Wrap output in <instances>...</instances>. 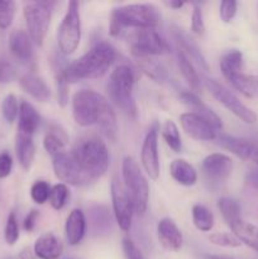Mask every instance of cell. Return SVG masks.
Returning a JSON list of instances; mask_svg holds the SVG:
<instances>
[{"label": "cell", "mask_w": 258, "mask_h": 259, "mask_svg": "<svg viewBox=\"0 0 258 259\" xmlns=\"http://www.w3.org/2000/svg\"><path fill=\"white\" fill-rule=\"evenodd\" d=\"M38 217H39V211H38V210L33 209L28 212V215L25 217V219H24V223H23V228H24L25 232L30 233L34 230L35 224H37Z\"/></svg>", "instance_id": "c3c4849f"}, {"label": "cell", "mask_w": 258, "mask_h": 259, "mask_svg": "<svg viewBox=\"0 0 258 259\" xmlns=\"http://www.w3.org/2000/svg\"><path fill=\"white\" fill-rule=\"evenodd\" d=\"M58 48L65 56L77 50L81 40V17L77 2H70L65 17L58 27Z\"/></svg>", "instance_id": "ba28073f"}, {"label": "cell", "mask_w": 258, "mask_h": 259, "mask_svg": "<svg viewBox=\"0 0 258 259\" xmlns=\"http://www.w3.org/2000/svg\"><path fill=\"white\" fill-rule=\"evenodd\" d=\"M138 66L144 75L148 76L154 82L163 83L167 80L166 68L152 57L138 58Z\"/></svg>", "instance_id": "4dcf8cb0"}, {"label": "cell", "mask_w": 258, "mask_h": 259, "mask_svg": "<svg viewBox=\"0 0 258 259\" xmlns=\"http://www.w3.org/2000/svg\"><path fill=\"white\" fill-rule=\"evenodd\" d=\"M13 169V158L8 152L0 153V180L7 179Z\"/></svg>", "instance_id": "bcb514c9"}, {"label": "cell", "mask_w": 258, "mask_h": 259, "mask_svg": "<svg viewBox=\"0 0 258 259\" xmlns=\"http://www.w3.org/2000/svg\"><path fill=\"white\" fill-rule=\"evenodd\" d=\"M2 113L8 123H14L15 119L18 118V114H19V104H18L15 95L9 94V95L5 96L2 103Z\"/></svg>", "instance_id": "f35d334b"}, {"label": "cell", "mask_w": 258, "mask_h": 259, "mask_svg": "<svg viewBox=\"0 0 258 259\" xmlns=\"http://www.w3.org/2000/svg\"><path fill=\"white\" fill-rule=\"evenodd\" d=\"M4 239L7 244L14 245L19 239V224H18V218L14 211L9 214L7 219L4 229Z\"/></svg>", "instance_id": "ab89813d"}, {"label": "cell", "mask_w": 258, "mask_h": 259, "mask_svg": "<svg viewBox=\"0 0 258 259\" xmlns=\"http://www.w3.org/2000/svg\"><path fill=\"white\" fill-rule=\"evenodd\" d=\"M225 80L245 98L253 99L258 96V76L247 75L242 71V72L230 75Z\"/></svg>", "instance_id": "4316f807"}, {"label": "cell", "mask_w": 258, "mask_h": 259, "mask_svg": "<svg viewBox=\"0 0 258 259\" xmlns=\"http://www.w3.org/2000/svg\"><path fill=\"white\" fill-rule=\"evenodd\" d=\"M136 75L133 68L125 63L116 66L106 83V93L111 103L128 118L137 119L138 108L134 99Z\"/></svg>", "instance_id": "277c9868"}, {"label": "cell", "mask_w": 258, "mask_h": 259, "mask_svg": "<svg viewBox=\"0 0 258 259\" xmlns=\"http://www.w3.org/2000/svg\"><path fill=\"white\" fill-rule=\"evenodd\" d=\"M157 237L159 244L169 252H179L184 244L181 230L171 218H163L159 220L157 224Z\"/></svg>", "instance_id": "e0dca14e"}, {"label": "cell", "mask_w": 258, "mask_h": 259, "mask_svg": "<svg viewBox=\"0 0 258 259\" xmlns=\"http://www.w3.org/2000/svg\"><path fill=\"white\" fill-rule=\"evenodd\" d=\"M129 48L137 58L161 56L169 51L168 43L156 29H137L129 37Z\"/></svg>", "instance_id": "9c48e42d"}, {"label": "cell", "mask_w": 258, "mask_h": 259, "mask_svg": "<svg viewBox=\"0 0 258 259\" xmlns=\"http://www.w3.org/2000/svg\"><path fill=\"white\" fill-rule=\"evenodd\" d=\"M171 30L172 37L176 40L180 52L184 53L186 57H189L192 61V63H196L201 70L207 72L209 71V65H207L206 60L202 56L201 51H200L199 46L195 43V40L184 29H181V28L172 27Z\"/></svg>", "instance_id": "2e32d148"}, {"label": "cell", "mask_w": 258, "mask_h": 259, "mask_svg": "<svg viewBox=\"0 0 258 259\" xmlns=\"http://www.w3.org/2000/svg\"><path fill=\"white\" fill-rule=\"evenodd\" d=\"M56 3L29 2L24 7V19L28 35L35 46H42L50 28L52 10Z\"/></svg>", "instance_id": "52a82bcc"}, {"label": "cell", "mask_w": 258, "mask_h": 259, "mask_svg": "<svg viewBox=\"0 0 258 259\" xmlns=\"http://www.w3.org/2000/svg\"><path fill=\"white\" fill-rule=\"evenodd\" d=\"M247 181L249 182L252 186L257 187L258 189V168L249 171V174H248L247 176Z\"/></svg>", "instance_id": "681fc988"}, {"label": "cell", "mask_w": 258, "mask_h": 259, "mask_svg": "<svg viewBox=\"0 0 258 259\" xmlns=\"http://www.w3.org/2000/svg\"><path fill=\"white\" fill-rule=\"evenodd\" d=\"M123 185L133 202L134 211L142 217L147 211L149 200V185L138 162L133 157H125L121 164Z\"/></svg>", "instance_id": "8992f818"}, {"label": "cell", "mask_w": 258, "mask_h": 259, "mask_svg": "<svg viewBox=\"0 0 258 259\" xmlns=\"http://www.w3.org/2000/svg\"><path fill=\"white\" fill-rule=\"evenodd\" d=\"M51 189L50 184L43 180L39 181H35L34 184L30 187V197H32L33 201L38 205H43L45 202H47L50 200L51 195Z\"/></svg>", "instance_id": "74e56055"}, {"label": "cell", "mask_w": 258, "mask_h": 259, "mask_svg": "<svg viewBox=\"0 0 258 259\" xmlns=\"http://www.w3.org/2000/svg\"><path fill=\"white\" fill-rule=\"evenodd\" d=\"M15 78V68L9 62L0 61V83H8Z\"/></svg>", "instance_id": "7dc6e473"}, {"label": "cell", "mask_w": 258, "mask_h": 259, "mask_svg": "<svg viewBox=\"0 0 258 259\" xmlns=\"http://www.w3.org/2000/svg\"><path fill=\"white\" fill-rule=\"evenodd\" d=\"M191 215L194 225L196 227V229L200 230V232L207 233L214 228V215H212V212L210 211L207 207H205L204 205H194L191 210Z\"/></svg>", "instance_id": "1f68e13d"}, {"label": "cell", "mask_w": 258, "mask_h": 259, "mask_svg": "<svg viewBox=\"0 0 258 259\" xmlns=\"http://www.w3.org/2000/svg\"><path fill=\"white\" fill-rule=\"evenodd\" d=\"M233 169V161L230 157L223 153H212L205 157L202 161V172L207 181L211 184H223L229 179Z\"/></svg>", "instance_id": "5bb4252c"}, {"label": "cell", "mask_w": 258, "mask_h": 259, "mask_svg": "<svg viewBox=\"0 0 258 259\" xmlns=\"http://www.w3.org/2000/svg\"><path fill=\"white\" fill-rule=\"evenodd\" d=\"M205 86H206L207 91L211 94L212 98L219 101L233 115H235L238 119L247 124L257 123V114L252 109L248 108L244 103H242L232 91L224 88L222 83L212 80V78H205Z\"/></svg>", "instance_id": "30bf717a"}, {"label": "cell", "mask_w": 258, "mask_h": 259, "mask_svg": "<svg viewBox=\"0 0 258 259\" xmlns=\"http://www.w3.org/2000/svg\"><path fill=\"white\" fill-rule=\"evenodd\" d=\"M180 96H181L182 103L191 110V113L196 114L200 118L209 121L217 131H222V119H220L219 116H218V114L214 113L206 104L202 103V100L197 96V94L192 93V91H184V93H181Z\"/></svg>", "instance_id": "ffe728a7"}, {"label": "cell", "mask_w": 258, "mask_h": 259, "mask_svg": "<svg viewBox=\"0 0 258 259\" xmlns=\"http://www.w3.org/2000/svg\"><path fill=\"white\" fill-rule=\"evenodd\" d=\"M169 174L172 179L181 186H194L197 181V172L192 164H190L186 159L177 158L171 162Z\"/></svg>", "instance_id": "d4e9b609"}, {"label": "cell", "mask_w": 258, "mask_h": 259, "mask_svg": "<svg viewBox=\"0 0 258 259\" xmlns=\"http://www.w3.org/2000/svg\"><path fill=\"white\" fill-rule=\"evenodd\" d=\"M91 225L96 233H106L110 228V215L106 207L94 206L90 209Z\"/></svg>", "instance_id": "e575fe53"}, {"label": "cell", "mask_w": 258, "mask_h": 259, "mask_svg": "<svg viewBox=\"0 0 258 259\" xmlns=\"http://www.w3.org/2000/svg\"><path fill=\"white\" fill-rule=\"evenodd\" d=\"M209 240L212 244L225 248H238L242 245V242L234 234L229 233H212L209 235Z\"/></svg>", "instance_id": "b9f144b4"}, {"label": "cell", "mask_w": 258, "mask_h": 259, "mask_svg": "<svg viewBox=\"0 0 258 259\" xmlns=\"http://www.w3.org/2000/svg\"><path fill=\"white\" fill-rule=\"evenodd\" d=\"M52 166L56 177L61 184L72 185V186H83L90 184L93 180L80 168L77 162L73 159L71 153L61 152L52 157Z\"/></svg>", "instance_id": "7c38bea8"}, {"label": "cell", "mask_w": 258, "mask_h": 259, "mask_svg": "<svg viewBox=\"0 0 258 259\" xmlns=\"http://www.w3.org/2000/svg\"><path fill=\"white\" fill-rule=\"evenodd\" d=\"M5 259H12V258H5Z\"/></svg>", "instance_id": "db71d44e"}, {"label": "cell", "mask_w": 258, "mask_h": 259, "mask_svg": "<svg viewBox=\"0 0 258 259\" xmlns=\"http://www.w3.org/2000/svg\"><path fill=\"white\" fill-rule=\"evenodd\" d=\"M207 259H232L228 257H223V255H209Z\"/></svg>", "instance_id": "f5cc1de1"}, {"label": "cell", "mask_w": 258, "mask_h": 259, "mask_svg": "<svg viewBox=\"0 0 258 259\" xmlns=\"http://www.w3.org/2000/svg\"><path fill=\"white\" fill-rule=\"evenodd\" d=\"M118 58V52L111 45L100 42L80 58L66 66V76L68 82H77L81 80L99 78L108 72Z\"/></svg>", "instance_id": "7a4b0ae2"}, {"label": "cell", "mask_w": 258, "mask_h": 259, "mask_svg": "<svg viewBox=\"0 0 258 259\" xmlns=\"http://www.w3.org/2000/svg\"><path fill=\"white\" fill-rule=\"evenodd\" d=\"M180 124L185 133L195 141H215L219 134L209 121L191 111L180 115Z\"/></svg>", "instance_id": "9a60e30c"}, {"label": "cell", "mask_w": 258, "mask_h": 259, "mask_svg": "<svg viewBox=\"0 0 258 259\" xmlns=\"http://www.w3.org/2000/svg\"><path fill=\"white\" fill-rule=\"evenodd\" d=\"M17 5L14 2L2 0L0 2V29H8L14 19Z\"/></svg>", "instance_id": "60d3db41"}, {"label": "cell", "mask_w": 258, "mask_h": 259, "mask_svg": "<svg viewBox=\"0 0 258 259\" xmlns=\"http://www.w3.org/2000/svg\"><path fill=\"white\" fill-rule=\"evenodd\" d=\"M218 207L220 210V214L223 215L224 220L227 222L228 227L234 222H237V220L242 219L239 204L235 200L230 199V197H222V199H219Z\"/></svg>", "instance_id": "d6a6232c"}, {"label": "cell", "mask_w": 258, "mask_h": 259, "mask_svg": "<svg viewBox=\"0 0 258 259\" xmlns=\"http://www.w3.org/2000/svg\"><path fill=\"white\" fill-rule=\"evenodd\" d=\"M158 123L152 124L144 137L141 151V162L147 176L152 180L159 177V156H158Z\"/></svg>", "instance_id": "4fadbf2b"}, {"label": "cell", "mask_w": 258, "mask_h": 259, "mask_svg": "<svg viewBox=\"0 0 258 259\" xmlns=\"http://www.w3.org/2000/svg\"><path fill=\"white\" fill-rule=\"evenodd\" d=\"M72 116L80 126L98 125L106 138L116 141L118 121L115 111L109 101L96 91L83 89L72 96Z\"/></svg>", "instance_id": "6da1fadb"}, {"label": "cell", "mask_w": 258, "mask_h": 259, "mask_svg": "<svg viewBox=\"0 0 258 259\" xmlns=\"http://www.w3.org/2000/svg\"><path fill=\"white\" fill-rule=\"evenodd\" d=\"M34 43L32 42L27 32L17 29L9 35V50L12 55L20 63H32L34 61Z\"/></svg>", "instance_id": "d6986e66"}, {"label": "cell", "mask_w": 258, "mask_h": 259, "mask_svg": "<svg viewBox=\"0 0 258 259\" xmlns=\"http://www.w3.org/2000/svg\"><path fill=\"white\" fill-rule=\"evenodd\" d=\"M66 67H60L56 73V82H57V96H58V104L62 108H65L68 104V82L67 76H66Z\"/></svg>", "instance_id": "8d00e7d4"}, {"label": "cell", "mask_w": 258, "mask_h": 259, "mask_svg": "<svg viewBox=\"0 0 258 259\" xmlns=\"http://www.w3.org/2000/svg\"><path fill=\"white\" fill-rule=\"evenodd\" d=\"M123 252L125 259H144L139 248L129 238H124L123 239Z\"/></svg>", "instance_id": "f6af8a7d"}, {"label": "cell", "mask_w": 258, "mask_h": 259, "mask_svg": "<svg viewBox=\"0 0 258 259\" xmlns=\"http://www.w3.org/2000/svg\"><path fill=\"white\" fill-rule=\"evenodd\" d=\"M167 7L172 8V9H180L185 5L184 2H180V0H172V2H167L166 3Z\"/></svg>", "instance_id": "816d5d0a"}, {"label": "cell", "mask_w": 258, "mask_h": 259, "mask_svg": "<svg viewBox=\"0 0 258 259\" xmlns=\"http://www.w3.org/2000/svg\"><path fill=\"white\" fill-rule=\"evenodd\" d=\"M19 258L20 259H35L37 257H35L34 252H32V250H30L29 248H24V249H23L22 252H20Z\"/></svg>", "instance_id": "f907efd6"}, {"label": "cell", "mask_w": 258, "mask_h": 259, "mask_svg": "<svg viewBox=\"0 0 258 259\" xmlns=\"http://www.w3.org/2000/svg\"><path fill=\"white\" fill-rule=\"evenodd\" d=\"M66 239L70 245H77L86 234V218L82 210L73 209L66 219Z\"/></svg>", "instance_id": "7402d4cb"}, {"label": "cell", "mask_w": 258, "mask_h": 259, "mask_svg": "<svg viewBox=\"0 0 258 259\" xmlns=\"http://www.w3.org/2000/svg\"><path fill=\"white\" fill-rule=\"evenodd\" d=\"M238 10V3L234 0H223L219 7L220 19L224 23H230L234 19Z\"/></svg>", "instance_id": "7bdbcfd3"}, {"label": "cell", "mask_w": 258, "mask_h": 259, "mask_svg": "<svg viewBox=\"0 0 258 259\" xmlns=\"http://www.w3.org/2000/svg\"><path fill=\"white\" fill-rule=\"evenodd\" d=\"M111 202H113L114 218L116 224L119 225L124 233L129 232L132 228V220L134 215V206L131 196L124 187L123 181L119 179H114L110 186Z\"/></svg>", "instance_id": "8fae6325"}, {"label": "cell", "mask_w": 258, "mask_h": 259, "mask_svg": "<svg viewBox=\"0 0 258 259\" xmlns=\"http://www.w3.org/2000/svg\"><path fill=\"white\" fill-rule=\"evenodd\" d=\"M71 156L93 181L104 176L109 168L108 147L98 137H85L77 141Z\"/></svg>", "instance_id": "5b68a950"}, {"label": "cell", "mask_w": 258, "mask_h": 259, "mask_svg": "<svg viewBox=\"0 0 258 259\" xmlns=\"http://www.w3.org/2000/svg\"><path fill=\"white\" fill-rule=\"evenodd\" d=\"M177 62H179V67L182 73V77L185 78V81L190 86L192 93H199L200 89H201V81H200V76L192 61L179 51V53H177Z\"/></svg>", "instance_id": "f1b7e54d"}, {"label": "cell", "mask_w": 258, "mask_h": 259, "mask_svg": "<svg viewBox=\"0 0 258 259\" xmlns=\"http://www.w3.org/2000/svg\"><path fill=\"white\" fill-rule=\"evenodd\" d=\"M15 153L20 166L28 171L35 156V144L33 142V137L18 132L15 138Z\"/></svg>", "instance_id": "484cf974"}, {"label": "cell", "mask_w": 258, "mask_h": 259, "mask_svg": "<svg viewBox=\"0 0 258 259\" xmlns=\"http://www.w3.org/2000/svg\"><path fill=\"white\" fill-rule=\"evenodd\" d=\"M159 24L158 9L153 4H128L115 8L110 15V34L118 37L126 28L156 29Z\"/></svg>", "instance_id": "3957f363"}, {"label": "cell", "mask_w": 258, "mask_h": 259, "mask_svg": "<svg viewBox=\"0 0 258 259\" xmlns=\"http://www.w3.org/2000/svg\"><path fill=\"white\" fill-rule=\"evenodd\" d=\"M220 71L225 78L243 71V53L239 50H230L220 58Z\"/></svg>", "instance_id": "f546056e"}, {"label": "cell", "mask_w": 258, "mask_h": 259, "mask_svg": "<svg viewBox=\"0 0 258 259\" xmlns=\"http://www.w3.org/2000/svg\"><path fill=\"white\" fill-rule=\"evenodd\" d=\"M70 199V191L67 185L57 184L51 189L50 204L55 210H62Z\"/></svg>", "instance_id": "d590c367"}, {"label": "cell", "mask_w": 258, "mask_h": 259, "mask_svg": "<svg viewBox=\"0 0 258 259\" xmlns=\"http://www.w3.org/2000/svg\"><path fill=\"white\" fill-rule=\"evenodd\" d=\"M33 252L38 259H58L63 252V245L53 233H43L35 240Z\"/></svg>", "instance_id": "44dd1931"}, {"label": "cell", "mask_w": 258, "mask_h": 259, "mask_svg": "<svg viewBox=\"0 0 258 259\" xmlns=\"http://www.w3.org/2000/svg\"><path fill=\"white\" fill-rule=\"evenodd\" d=\"M162 137H163L166 144L172 151L176 152V153L181 151V136H180V131L176 124H175V121H164L163 126H162Z\"/></svg>", "instance_id": "836d02e7"}, {"label": "cell", "mask_w": 258, "mask_h": 259, "mask_svg": "<svg viewBox=\"0 0 258 259\" xmlns=\"http://www.w3.org/2000/svg\"><path fill=\"white\" fill-rule=\"evenodd\" d=\"M191 30L197 35H202L205 32V23L202 10L199 4H194V10L191 15Z\"/></svg>", "instance_id": "ee69618b"}, {"label": "cell", "mask_w": 258, "mask_h": 259, "mask_svg": "<svg viewBox=\"0 0 258 259\" xmlns=\"http://www.w3.org/2000/svg\"><path fill=\"white\" fill-rule=\"evenodd\" d=\"M67 141L68 137L66 132L60 125L53 124L46 133L45 139H43V147L51 157H55L56 154L65 152V146Z\"/></svg>", "instance_id": "83f0119b"}, {"label": "cell", "mask_w": 258, "mask_h": 259, "mask_svg": "<svg viewBox=\"0 0 258 259\" xmlns=\"http://www.w3.org/2000/svg\"><path fill=\"white\" fill-rule=\"evenodd\" d=\"M215 141L218 142V144L222 148L227 149V151H229L230 153H233L238 158L243 159V161H252L258 147L257 143L224 133L218 134Z\"/></svg>", "instance_id": "ac0fdd59"}, {"label": "cell", "mask_w": 258, "mask_h": 259, "mask_svg": "<svg viewBox=\"0 0 258 259\" xmlns=\"http://www.w3.org/2000/svg\"><path fill=\"white\" fill-rule=\"evenodd\" d=\"M40 115L35 110L34 106L28 101L23 100L19 104V114H18V132L27 136H34L40 125Z\"/></svg>", "instance_id": "603a6c76"}, {"label": "cell", "mask_w": 258, "mask_h": 259, "mask_svg": "<svg viewBox=\"0 0 258 259\" xmlns=\"http://www.w3.org/2000/svg\"><path fill=\"white\" fill-rule=\"evenodd\" d=\"M19 85L28 95L39 103H46L50 99L51 91L46 81L34 73H25L19 78Z\"/></svg>", "instance_id": "cb8c5ba5"}]
</instances>
